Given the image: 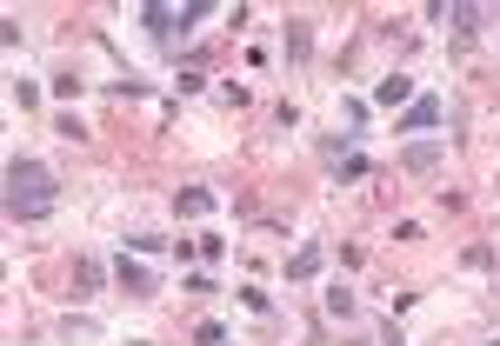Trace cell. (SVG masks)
Masks as SVG:
<instances>
[{
  "instance_id": "30bf717a",
  "label": "cell",
  "mask_w": 500,
  "mask_h": 346,
  "mask_svg": "<svg viewBox=\"0 0 500 346\" xmlns=\"http://www.w3.org/2000/svg\"><path fill=\"white\" fill-rule=\"evenodd\" d=\"M327 314H334V320H354V293H347V287H327Z\"/></svg>"
},
{
  "instance_id": "7c38bea8",
  "label": "cell",
  "mask_w": 500,
  "mask_h": 346,
  "mask_svg": "<svg viewBox=\"0 0 500 346\" xmlns=\"http://www.w3.org/2000/svg\"><path fill=\"white\" fill-rule=\"evenodd\" d=\"M127 253H167V240H161V233H134Z\"/></svg>"
},
{
  "instance_id": "ba28073f",
  "label": "cell",
  "mask_w": 500,
  "mask_h": 346,
  "mask_svg": "<svg viewBox=\"0 0 500 346\" xmlns=\"http://www.w3.org/2000/svg\"><path fill=\"white\" fill-rule=\"evenodd\" d=\"M320 260H327L320 247H301L294 260H287V280H314V273H320Z\"/></svg>"
},
{
  "instance_id": "6da1fadb",
  "label": "cell",
  "mask_w": 500,
  "mask_h": 346,
  "mask_svg": "<svg viewBox=\"0 0 500 346\" xmlns=\"http://www.w3.org/2000/svg\"><path fill=\"white\" fill-rule=\"evenodd\" d=\"M54 206H60L54 167H41V160H7V220H14V227H33V220H47Z\"/></svg>"
},
{
  "instance_id": "9a60e30c",
  "label": "cell",
  "mask_w": 500,
  "mask_h": 346,
  "mask_svg": "<svg viewBox=\"0 0 500 346\" xmlns=\"http://www.w3.org/2000/svg\"><path fill=\"white\" fill-rule=\"evenodd\" d=\"M374 346H407V333H401V326L387 320V326H381V340H374Z\"/></svg>"
},
{
  "instance_id": "8fae6325",
  "label": "cell",
  "mask_w": 500,
  "mask_h": 346,
  "mask_svg": "<svg viewBox=\"0 0 500 346\" xmlns=\"http://www.w3.org/2000/svg\"><path fill=\"white\" fill-rule=\"evenodd\" d=\"M220 340H227V326H220V320H200L194 326V346H220Z\"/></svg>"
},
{
  "instance_id": "277c9868",
  "label": "cell",
  "mask_w": 500,
  "mask_h": 346,
  "mask_svg": "<svg viewBox=\"0 0 500 346\" xmlns=\"http://www.w3.org/2000/svg\"><path fill=\"white\" fill-rule=\"evenodd\" d=\"M440 160H447V141H407L401 147V167L407 173H434Z\"/></svg>"
},
{
  "instance_id": "52a82bcc",
  "label": "cell",
  "mask_w": 500,
  "mask_h": 346,
  "mask_svg": "<svg viewBox=\"0 0 500 346\" xmlns=\"http://www.w3.org/2000/svg\"><path fill=\"white\" fill-rule=\"evenodd\" d=\"M174 214H187V220L214 214V194H207V187H187V194H174Z\"/></svg>"
},
{
  "instance_id": "3957f363",
  "label": "cell",
  "mask_w": 500,
  "mask_h": 346,
  "mask_svg": "<svg viewBox=\"0 0 500 346\" xmlns=\"http://www.w3.org/2000/svg\"><path fill=\"white\" fill-rule=\"evenodd\" d=\"M440 94H421V100H413V107H401V120H394V133H434L440 127Z\"/></svg>"
},
{
  "instance_id": "7a4b0ae2",
  "label": "cell",
  "mask_w": 500,
  "mask_h": 346,
  "mask_svg": "<svg viewBox=\"0 0 500 346\" xmlns=\"http://www.w3.org/2000/svg\"><path fill=\"white\" fill-rule=\"evenodd\" d=\"M114 280H120V293H134V300H153V293H161V273H147L134 253L114 260Z\"/></svg>"
},
{
  "instance_id": "8992f818",
  "label": "cell",
  "mask_w": 500,
  "mask_h": 346,
  "mask_svg": "<svg viewBox=\"0 0 500 346\" xmlns=\"http://www.w3.org/2000/svg\"><path fill=\"white\" fill-rule=\"evenodd\" d=\"M413 100H421V94H413L407 74H387L381 86H374V107H413Z\"/></svg>"
},
{
  "instance_id": "9c48e42d",
  "label": "cell",
  "mask_w": 500,
  "mask_h": 346,
  "mask_svg": "<svg viewBox=\"0 0 500 346\" xmlns=\"http://www.w3.org/2000/svg\"><path fill=\"white\" fill-rule=\"evenodd\" d=\"M447 21H454L460 33H480V21H487V7H447Z\"/></svg>"
},
{
  "instance_id": "5b68a950",
  "label": "cell",
  "mask_w": 500,
  "mask_h": 346,
  "mask_svg": "<svg viewBox=\"0 0 500 346\" xmlns=\"http://www.w3.org/2000/svg\"><path fill=\"white\" fill-rule=\"evenodd\" d=\"M141 27L153 33V41H174L181 33V7H161V0H153V7H141Z\"/></svg>"
},
{
  "instance_id": "5bb4252c",
  "label": "cell",
  "mask_w": 500,
  "mask_h": 346,
  "mask_svg": "<svg viewBox=\"0 0 500 346\" xmlns=\"http://www.w3.org/2000/svg\"><path fill=\"white\" fill-rule=\"evenodd\" d=\"M240 306H247V314H267V306H273V300H267V293H261V287H240Z\"/></svg>"
},
{
  "instance_id": "4fadbf2b",
  "label": "cell",
  "mask_w": 500,
  "mask_h": 346,
  "mask_svg": "<svg viewBox=\"0 0 500 346\" xmlns=\"http://www.w3.org/2000/svg\"><path fill=\"white\" fill-rule=\"evenodd\" d=\"M14 107H41V86H33V80H14Z\"/></svg>"
}]
</instances>
